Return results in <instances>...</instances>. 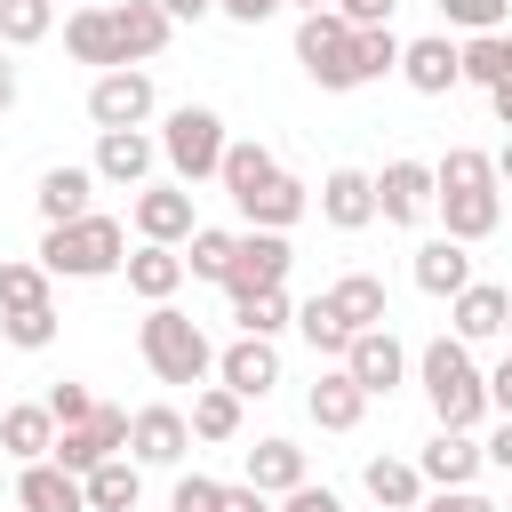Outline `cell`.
<instances>
[{
  "mask_svg": "<svg viewBox=\"0 0 512 512\" xmlns=\"http://www.w3.org/2000/svg\"><path fill=\"white\" fill-rule=\"evenodd\" d=\"M432 208H440V232L480 248L496 224H504V184H496V160L480 144H448L432 160Z\"/></svg>",
  "mask_w": 512,
  "mask_h": 512,
  "instance_id": "6da1fadb",
  "label": "cell"
},
{
  "mask_svg": "<svg viewBox=\"0 0 512 512\" xmlns=\"http://www.w3.org/2000/svg\"><path fill=\"white\" fill-rule=\"evenodd\" d=\"M32 264H40L48 280H112V272L128 264V224L104 216V208H88L80 224H48Z\"/></svg>",
  "mask_w": 512,
  "mask_h": 512,
  "instance_id": "7a4b0ae2",
  "label": "cell"
},
{
  "mask_svg": "<svg viewBox=\"0 0 512 512\" xmlns=\"http://www.w3.org/2000/svg\"><path fill=\"white\" fill-rule=\"evenodd\" d=\"M416 384H424V400H432V424H440V432H472V424L488 416L480 360H472V344H456V336H432V344L416 352Z\"/></svg>",
  "mask_w": 512,
  "mask_h": 512,
  "instance_id": "3957f363",
  "label": "cell"
},
{
  "mask_svg": "<svg viewBox=\"0 0 512 512\" xmlns=\"http://www.w3.org/2000/svg\"><path fill=\"white\" fill-rule=\"evenodd\" d=\"M136 352H144V368L160 376V384H208L216 376V344H208V328L192 320V312H176V304H144V320H136Z\"/></svg>",
  "mask_w": 512,
  "mask_h": 512,
  "instance_id": "277c9868",
  "label": "cell"
},
{
  "mask_svg": "<svg viewBox=\"0 0 512 512\" xmlns=\"http://www.w3.org/2000/svg\"><path fill=\"white\" fill-rule=\"evenodd\" d=\"M224 144H232V136H224V112H208V104H176V112L160 120V160L176 168L184 192L224 168Z\"/></svg>",
  "mask_w": 512,
  "mask_h": 512,
  "instance_id": "5b68a950",
  "label": "cell"
},
{
  "mask_svg": "<svg viewBox=\"0 0 512 512\" xmlns=\"http://www.w3.org/2000/svg\"><path fill=\"white\" fill-rule=\"evenodd\" d=\"M112 456H128V408H120V400H96L88 424H64L56 448H48V464H64L72 480H88V472L112 464Z\"/></svg>",
  "mask_w": 512,
  "mask_h": 512,
  "instance_id": "8992f818",
  "label": "cell"
},
{
  "mask_svg": "<svg viewBox=\"0 0 512 512\" xmlns=\"http://www.w3.org/2000/svg\"><path fill=\"white\" fill-rule=\"evenodd\" d=\"M296 64H304V80H312V88L344 96V88H352V24H344L336 8L296 16Z\"/></svg>",
  "mask_w": 512,
  "mask_h": 512,
  "instance_id": "52a82bcc",
  "label": "cell"
},
{
  "mask_svg": "<svg viewBox=\"0 0 512 512\" xmlns=\"http://www.w3.org/2000/svg\"><path fill=\"white\" fill-rule=\"evenodd\" d=\"M152 112H160V88H152L144 64H120V72H96V80H88V120H96V136H104V128H144Z\"/></svg>",
  "mask_w": 512,
  "mask_h": 512,
  "instance_id": "ba28073f",
  "label": "cell"
},
{
  "mask_svg": "<svg viewBox=\"0 0 512 512\" xmlns=\"http://www.w3.org/2000/svg\"><path fill=\"white\" fill-rule=\"evenodd\" d=\"M128 224H136V240H152V248H184V240L200 232L184 184H144V192H128Z\"/></svg>",
  "mask_w": 512,
  "mask_h": 512,
  "instance_id": "9c48e42d",
  "label": "cell"
},
{
  "mask_svg": "<svg viewBox=\"0 0 512 512\" xmlns=\"http://www.w3.org/2000/svg\"><path fill=\"white\" fill-rule=\"evenodd\" d=\"M296 264L288 232H240L232 240V272H224V296H256V288H280Z\"/></svg>",
  "mask_w": 512,
  "mask_h": 512,
  "instance_id": "30bf717a",
  "label": "cell"
},
{
  "mask_svg": "<svg viewBox=\"0 0 512 512\" xmlns=\"http://www.w3.org/2000/svg\"><path fill=\"white\" fill-rule=\"evenodd\" d=\"M336 368H344V376H352L368 400H384V392L408 376V344H400L392 328H360V336L344 344V360H336Z\"/></svg>",
  "mask_w": 512,
  "mask_h": 512,
  "instance_id": "8fae6325",
  "label": "cell"
},
{
  "mask_svg": "<svg viewBox=\"0 0 512 512\" xmlns=\"http://www.w3.org/2000/svg\"><path fill=\"white\" fill-rule=\"evenodd\" d=\"M216 384H224L232 400H264V392L280 384V344H272V336H232V344L216 352Z\"/></svg>",
  "mask_w": 512,
  "mask_h": 512,
  "instance_id": "7c38bea8",
  "label": "cell"
},
{
  "mask_svg": "<svg viewBox=\"0 0 512 512\" xmlns=\"http://www.w3.org/2000/svg\"><path fill=\"white\" fill-rule=\"evenodd\" d=\"M152 160H160V136H144V128H104L96 136V184H120V192H144V176H152Z\"/></svg>",
  "mask_w": 512,
  "mask_h": 512,
  "instance_id": "4fadbf2b",
  "label": "cell"
},
{
  "mask_svg": "<svg viewBox=\"0 0 512 512\" xmlns=\"http://www.w3.org/2000/svg\"><path fill=\"white\" fill-rule=\"evenodd\" d=\"M376 216L384 224H424L432 216V160H384L376 168Z\"/></svg>",
  "mask_w": 512,
  "mask_h": 512,
  "instance_id": "5bb4252c",
  "label": "cell"
},
{
  "mask_svg": "<svg viewBox=\"0 0 512 512\" xmlns=\"http://www.w3.org/2000/svg\"><path fill=\"white\" fill-rule=\"evenodd\" d=\"M184 448H192V424H184V408H168V400H152V408H136L128 416V456L152 472V464H184Z\"/></svg>",
  "mask_w": 512,
  "mask_h": 512,
  "instance_id": "9a60e30c",
  "label": "cell"
},
{
  "mask_svg": "<svg viewBox=\"0 0 512 512\" xmlns=\"http://www.w3.org/2000/svg\"><path fill=\"white\" fill-rule=\"evenodd\" d=\"M88 192H96V168H80V160H56V168H40V184H32L40 232H48V224H80V216H88Z\"/></svg>",
  "mask_w": 512,
  "mask_h": 512,
  "instance_id": "2e32d148",
  "label": "cell"
},
{
  "mask_svg": "<svg viewBox=\"0 0 512 512\" xmlns=\"http://www.w3.org/2000/svg\"><path fill=\"white\" fill-rule=\"evenodd\" d=\"M320 224L368 232V224H376V176H368V168H328V176H320Z\"/></svg>",
  "mask_w": 512,
  "mask_h": 512,
  "instance_id": "e0dca14e",
  "label": "cell"
},
{
  "mask_svg": "<svg viewBox=\"0 0 512 512\" xmlns=\"http://www.w3.org/2000/svg\"><path fill=\"white\" fill-rule=\"evenodd\" d=\"M8 496H16V512H88V488L64 472V464H16V480H8Z\"/></svg>",
  "mask_w": 512,
  "mask_h": 512,
  "instance_id": "ac0fdd59",
  "label": "cell"
},
{
  "mask_svg": "<svg viewBox=\"0 0 512 512\" xmlns=\"http://www.w3.org/2000/svg\"><path fill=\"white\" fill-rule=\"evenodd\" d=\"M400 80H408L416 96H448V88L464 80V64H456V40H448V32L400 40Z\"/></svg>",
  "mask_w": 512,
  "mask_h": 512,
  "instance_id": "d6986e66",
  "label": "cell"
},
{
  "mask_svg": "<svg viewBox=\"0 0 512 512\" xmlns=\"http://www.w3.org/2000/svg\"><path fill=\"white\" fill-rule=\"evenodd\" d=\"M448 320H456V328H448L456 344H488V336H504L512 296H504L496 280H472V288H456V296H448Z\"/></svg>",
  "mask_w": 512,
  "mask_h": 512,
  "instance_id": "ffe728a7",
  "label": "cell"
},
{
  "mask_svg": "<svg viewBox=\"0 0 512 512\" xmlns=\"http://www.w3.org/2000/svg\"><path fill=\"white\" fill-rule=\"evenodd\" d=\"M168 16H160V0H120L112 8V40H120V64H152L160 48H168Z\"/></svg>",
  "mask_w": 512,
  "mask_h": 512,
  "instance_id": "44dd1931",
  "label": "cell"
},
{
  "mask_svg": "<svg viewBox=\"0 0 512 512\" xmlns=\"http://www.w3.org/2000/svg\"><path fill=\"white\" fill-rule=\"evenodd\" d=\"M408 280H416L424 296H456V288H472L480 272H472V248L440 232V240H424V248H416V264H408Z\"/></svg>",
  "mask_w": 512,
  "mask_h": 512,
  "instance_id": "7402d4cb",
  "label": "cell"
},
{
  "mask_svg": "<svg viewBox=\"0 0 512 512\" xmlns=\"http://www.w3.org/2000/svg\"><path fill=\"white\" fill-rule=\"evenodd\" d=\"M320 296H328V312H336V320H344L352 336H360V328H384V320H392V296H384V280H376V272H344V280H328Z\"/></svg>",
  "mask_w": 512,
  "mask_h": 512,
  "instance_id": "603a6c76",
  "label": "cell"
},
{
  "mask_svg": "<svg viewBox=\"0 0 512 512\" xmlns=\"http://www.w3.org/2000/svg\"><path fill=\"white\" fill-rule=\"evenodd\" d=\"M416 472H424V488H472L480 480V440L472 432H432Z\"/></svg>",
  "mask_w": 512,
  "mask_h": 512,
  "instance_id": "cb8c5ba5",
  "label": "cell"
},
{
  "mask_svg": "<svg viewBox=\"0 0 512 512\" xmlns=\"http://www.w3.org/2000/svg\"><path fill=\"white\" fill-rule=\"evenodd\" d=\"M56 448V416H48V400H16V408H0V456L8 464H40Z\"/></svg>",
  "mask_w": 512,
  "mask_h": 512,
  "instance_id": "d4e9b609",
  "label": "cell"
},
{
  "mask_svg": "<svg viewBox=\"0 0 512 512\" xmlns=\"http://www.w3.org/2000/svg\"><path fill=\"white\" fill-rule=\"evenodd\" d=\"M304 480H312V464H304V448H296V440H280V432H272V440H256V448H248V488H256V496H288V488H304Z\"/></svg>",
  "mask_w": 512,
  "mask_h": 512,
  "instance_id": "484cf974",
  "label": "cell"
},
{
  "mask_svg": "<svg viewBox=\"0 0 512 512\" xmlns=\"http://www.w3.org/2000/svg\"><path fill=\"white\" fill-rule=\"evenodd\" d=\"M64 56H72V64H96V72H120L112 8H72V16H64Z\"/></svg>",
  "mask_w": 512,
  "mask_h": 512,
  "instance_id": "4316f807",
  "label": "cell"
},
{
  "mask_svg": "<svg viewBox=\"0 0 512 512\" xmlns=\"http://www.w3.org/2000/svg\"><path fill=\"white\" fill-rule=\"evenodd\" d=\"M120 272H128V296H144V304H176V288H184V256L152 248V240H136V256Z\"/></svg>",
  "mask_w": 512,
  "mask_h": 512,
  "instance_id": "83f0119b",
  "label": "cell"
},
{
  "mask_svg": "<svg viewBox=\"0 0 512 512\" xmlns=\"http://www.w3.org/2000/svg\"><path fill=\"white\" fill-rule=\"evenodd\" d=\"M304 416H312L320 432H352V424L368 416V392H360V384H352L344 368H328V376H320V384L304 392Z\"/></svg>",
  "mask_w": 512,
  "mask_h": 512,
  "instance_id": "f1b7e54d",
  "label": "cell"
},
{
  "mask_svg": "<svg viewBox=\"0 0 512 512\" xmlns=\"http://www.w3.org/2000/svg\"><path fill=\"white\" fill-rule=\"evenodd\" d=\"M304 208H312V192H304V184H296L288 168H280V176H272L264 192H248V200H240V216H248V232H288V224H296Z\"/></svg>",
  "mask_w": 512,
  "mask_h": 512,
  "instance_id": "f546056e",
  "label": "cell"
},
{
  "mask_svg": "<svg viewBox=\"0 0 512 512\" xmlns=\"http://www.w3.org/2000/svg\"><path fill=\"white\" fill-rule=\"evenodd\" d=\"M360 488H368L384 512H416V504H424V472H416L408 456H368V464H360Z\"/></svg>",
  "mask_w": 512,
  "mask_h": 512,
  "instance_id": "4dcf8cb0",
  "label": "cell"
},
{
  "mask_svg": "<svg viewBox=\"0 0 512 512\" xmlns=\"http://www.w3.org/2000/svg\"><path fill=\"white\" fill-rule=\"evenodd\" d=\"M280 176V160H272V144H256V136H240V144H224V168H216V184L232 192V208L248 200V192H264Z\"/></svg>",
  "mask_w": 512,
  "mask_h": 512,
  "instance_id": "1f68e13d",
  "label": "cell"
},
{
  "mask_svg": "<svg viewBox=\"0 0 512 512\" xmlns=\"http://www.w3.org/2000/svg\"><path fill=\"white\" fill-rule=\"evenodd\" d=\"M456 64H464V80H480L488 96H512V32H480V40H456Z\"/></svg>",
  "mask_w": 512,
  "mask_h": 512,
  "instance_id": "d6a6232c",
  "label": "cell"
},
{
  "mask_svg": "<svg viewBox=\"0 0 512 512\" xmlns=\"http://www.w3.org/2000/svg\"><path fill=\"white\" fill-rule=\"evenodd\" d=\"M240 408H248V400H232L224 384H200V392H192V408H184V424H192V440L224 448V440H240Z\"/></svg>",
  "mask_w": 512,
  "mask_h": 512,
  "instance_id": "836d02e7",
  "label": "cell"
},
{
  "mask_svg": "<svg viewBox=\"0 0 512 512\" xmlns=\"http://www.w3.org/2000/svg\"><path fill=\"white\" fill-rule=\"evenodd\" d=\"M80 488H88V512H136V496H144V464H136V456H112V464H96Z\"/></svg>",
  "mask_w": 512,
  "mask_h": 512,
  "instance_id": "e575fe53",
  "label": "cell"
},
{
  "mask_svg": "<svg viewBox=\"0 0 512 512\" xmlns=\"http://www.w3.org/2000/svg\"><path fill=\"white\" fill-rule=\"evenodd\" d=\"M400 72V32L392 24H352V88Z\"/></svg>",
  "mask_w": 512,
  "mask_h": 512,
  "instance_id": "d590c367",
  "label": "cell"
},
{
  "mask_svg": "<svg viewBox=\"0 0 512 512\" xmlns=\"http://www.w3.org/2000/svg\"><path fill=\"white\" fill-rule=\"evenodd\" d=\"M232 240H240V232H224V224H200V232L176 248V256H184V280H216V288H224V272H232Z\"/></svg>",
  "mask_w": 512,
  "mask_h": 512,
  "instance_id": "8d00e7d4",
  "label": "cell"
},
{
  "mask_svg": "<svg viewBox=\"0 0 512 512\" xmlns=\"http://www.w3.org/2000/svg\"><path fill=\"white\" fill-rule=\"evenodd\" d=\"M56 32V0H0V48H40Z\"/></svg>",
  "mask_w": 512,
  "mask_h": 512,
  "instance_id": "74e56055",
  "label": "cell"
},
{
  "mask_svg": "<svg viewBox=\"0 0 512 512\" xmlns=\"http://www.w3.org/2000/svg\"><path fill=\"white\" fill-rule=\"evenodd\" d=\"M232 320H240V336H280L296 320V304H288V288H256V296H232Z\"/></svg>",
  "mask_w": 512,
  "mask_h": 512,
  "instance_id": "f35d334b",
  "label": "cell"
},
{
  "mask_svg": "<svg viewBox=\"0 0 512 512\" xmlns=\"http://www.w3.org/2000/svg\"><path fill=\"white\" fill-rule=\"evenodd\" d=\"M48 304V272L32 256H0V312H40Z\"/></svg>",
  "mask_w": 512,
  "mask_h": 512,
  "instance_id": "ab89813d",
  "label": "cell"
},
{
  "mask_svg": "<svg viewBox=\"0 0 512 512\" xmlns=\"http://www.w3.org/2000/svg\"><path fill=\"white\" fill-rule=\"evenodd\" d=\"M296 336L320 352V360H344V344H352V328L328 312V296H312V304H296Z\"/></svg>",
  "mask_w": 512,
  "mask_h": 512,
  "instance_id": "60d3db41",
  "label": "cell"
},
{
  "mask_svg": "<svg viewBox=\"0 0 512 512\" xmlns=\"http://www.w3.org/2000/svg\"><path fill=\"white\" fill-rule=\"evenodd\" d=\"M440 24L480 40V32H512V0H440Z\"/></svg>",
  "mask_w": 512,
  "mask_h": 512,
  "instance_id": "b9f144b4",
  "label": "cell"
},
{
  "mask_svg": "<svg viewBox=\"0 0 512 512\" xmlns=\"http://www.w3.org/2000/svg\"><path fill=\"white\" fill-rule=\"evenodd\" d=\"M0 336H8L16 352H48V344H56V304H40V312H0Z\"/></svg>",
  "mask_w": 512,
  "mask_h": 512,
  "instance_id": "7bdbcfd3",
  "label": "cell"
},
{
  "mask_svg": "<svg viewBox=\"0 0 512 512\" xmlns=\"http://www.w3.org/2000/svg\"><path fill=\"white\" fill-rule=\"evenodd\" d=\"M40 400H48V416H56V432H64V424H88V408H96V392H88V384H72V376H64V384H48Z\"/></svg>",
  "mask_w": 512,
  "mask_h": 512,
  "instance_id": "ee69618b",
  "label": "cell"
},
{
  "mask_svg": "<svg viewBox=\"0 0 512 512\" xmlns=\"http://www.w3.org/2000/svg\"><path fill=\"white\" fill-rule=\"evenodd\" d=\"M216 496H224V480L184 472V480H176V496H168V512H216Z\"/></svg>",
  "mask_w": 512,
  "mask_h": 512,
  "instance_id": "f6af8a7d",
  "label": "cell"
},
{
  "mask_svg": "<svg viewBox=\"0 0 512 512\" xmlns=\"http://www.w3.org/2000/svg\"><path fill=\"white\" fill-rule=\"evenodd\" d=\"M416 512H496V504H488L480 488H432V496H424Z\"/></svg>",
  "mask_w": 512,
  "mask_h": 512,
  "instance_id": "bcb514c9",
  "label": "cell"
},
{
  "mask_svg": "<svg viewBox=\"0 0 512 512\" xmlns=\"http://www.w3.org/2000/svg\"><path fill=\"white\" fill-rule=\"evenodd\" d=\"M272 512H344V496H336V488H312V480H304V488H288V496H280Z\"/></svg>",
  "mask_w": 512,
  "mask_h": 512,
  "instance_id": "7dc6e473",
  "label": "cell"
},
{
  "mask_svg": "<svg viewBox=\"0 0 512 512\" xmlns=\"http://www.w3.org/2000/svg\"><path fill=\"white\" fill-rule=\"evenodd\" d=\"M480 384H488V408H496V416H512V352H504L496 368H480Z\"/></svg>",
  "mask_w": 512,
  "mask_h": 512,
  "instance_id": "c3c4849f",
  "label": "cell"
},
{
  "mask_svg": "<svg viewBox=\"0 0 512 512\" xmlns=\"http://www.w3.org/2000/svg\"><path fill=\"white\" fill-rule=\"evenodd\" d=\"M480 464H496V472H512V416H504V424H496V432L480 440Z\"/></svg>",
  "mask_w": 512,
  "mask_h": 512,
  "instance_id": "681fc988",
  "label": "cell"
},
{
  "mask_svg": "<svg viewBox=\"0 0 512 512\" xmlns=\"http://www.w3.org/2000/svg\"><path fill=\"white\" fill-rule=\"evenodd\" d=\"M344 24H392V0H336Z\"/></svg>",
  "mask_w": 512,
  "mask_h": 512,
  "instance_id": "f907efd6",
  "label": "cell"
},
{
  "mask_svg": "<svg viewBox=\"0 0 512 512\" xmlns=\"http://www.w3.org/2000/svg\"><path fill=\"white\" fill-rule=\"evenodd\" d=\"M216 16H232V24H264V16H280V0H216Z\"/></svg>",
  "mask_w": 512,
  "mask_h": 512,
  "instance_id": "816d5d0a",
  "label": "cell"
},
{
  "mask_svg": "<svg viewBox=\"0 0 512 512\" xmlns=\"http://www.w3.org/2000/svg\"><path fill=\"white\" fill-rule=\"evenodd\" d=\"M216 512H272V496H256V488L240 480V488H224V496H216Z\"/></svg>",
  "mask_w": 512,
  "mask_h": 512,
  "instance_id": "f5cc1de1",
  "label": "cell"
},
{
  "mask_svg": "<svg viewBox=\"0 0 512 512\" xmlns=\"http://www.w3.org/2000/svg\"><path fill=\"white\" fill-rule=\"evenodd\" d=\"M160 16L168 24H200V16H216V0H160Z\"/></svg>",
  "mask_w": 512,
  "mask_h": 512,
  "instance_id": "db71d44e",
  "label": "cell"
},
{
  "mask_svg": "<svg viewBox=\"0 0 512 512\" xmlns=\"http://www.w3.org/2000/svg\"><path fill=\"white\" fill-rule=\"evenodd\" d=\"M0 112H16V64H8V48H0Z\"/></svg>",
  "mask_w": 512,
  "mask_h": 512,
  "instance_id": "11a10c76",
  "label": "cell"
},
{
  "mask_svg": "<svg viewBox=\"0 0 512 512\" xmlns=\"http://www.w3.org/2000/svg\"><path fill=\"white\" fill-rule=\"evenodd\" d=\"M488 160H496V184L512 192V144H504V152H488Z\"/></svg>",
  "mask_w": 512,
  "mask_h": 512,
  "instance_id": "9f6ffc18",
  "label": "cell"
},
{
  "mask_svg": "<svg viewBox=\"0 0 512 512\" xmlns=\"http://www.w3.org/2000/svg\"><path fill=\"white\" fill-rule=\"evenodd\" d=\"M280 8H304V16H320V8H336V0H280Z\"/></svg>",
  "mask_w": 512,
  "mask_h": 512,
  "instance_id": "6f0895ef",
  "label": "cell"
},
{
  "mask_svg": "<svg viewBox=\"0 0 512 512\" xmlns=\"http://www.w3.org/2000/svg\"><path fill=\"white\" fill-rule=\"evenodd\" d=\"M496 120H504V128H512V96H496Z\"/></svg>",
  "mask_w": 512,
  "mask_h": 512,
  "instance_id": "680465c9",
  "label": "cell"
},
{
  "mask_svg": "<svg viewBox=\"0 0 512 512\" xmlns=\"http://www.w3.org/2000/svg\"><path fill=\"white\" fill-rule=\"evenodd\" d=\"M0 496H8V472H0Z\"/></svg>",
  "mask_w": 512,
  "mask_h": 512,
  "instance_id": "91938a15",
  "label": "cell"
},
{
  "mask_svg": "<svg viewBox=\"0 0 512 512\" xmlns=\"http://www.w3.org/2000/svg\"><path fill=\"white\" fill-rule=\"evenodd\" d=\"M504 336H512V320H504ZM504 352H512V344H504Z\"/></svg>",
  "mask_w": 512,
  "mask_h": 512,
  "instance_id": "94428289",
  "label": "cell"
},
{
  "mask_svg": "<svg viewBox=\"0 0 512 512\" xmlns=\"http://www.w3.org/2000/svg\"><path fill=\"white\" fill-rule=\"evenodd\" d=\"M496 512H512V504H496Z\"/></svg>",
  "mask_w": 512,
  "mask_h": 512,
  "instance_id": "6125c7cd",
  "label": "cell"
}]
</instances>
